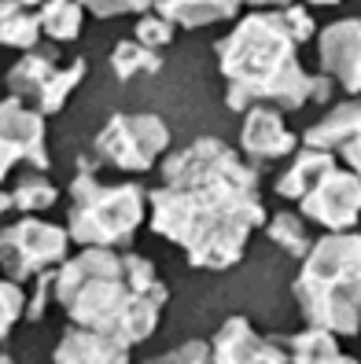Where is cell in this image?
<instances>
[{
	"label": "cell",
	"instance_id": "cell-30",
	"mask_svg": "<svg viewBox=\"0 0 361 364\" xmlns=\"http://www.w3.org/2000/svg\"><path fill=\"white\" fill-rule=\"evenodd\" d=\"M8 210H15V206H11V191H8V188H0V218H4Z\"/></svg>",
	"mask_w": 361,
	"mask_h": 364
},
{
	"label": "cell",
	"instance_id": "cell-24",
	"mask_svg": "<svg viewBox=\"0 0 361 364\" xmlns=\"http://www.w3.org/2000/svg\"><path fill=\"white\" fill-rule=\"evenodd\" d=\"M174 23H166L162 15H140L137 18V33H133V41H140V45H147V48H162V45H169L174 41Z\"/></svg>",
	"mask_w": 361,
	"mask_h": 364
},
{
	"label": "cell",
	"instance_id": "cell-10",
	"mask_svg": "<svg viewBox=\"0 0 361 364\" xmlns=\"http://www.w3.org/2000/svg\"><path fill=\"white\" fill-rule=\"evenodd\" d=\"M15 166L45 173L52 166V155H48L45 114H37L23 100L8 96V100H0V184L8 181Z\"/></svg>",
	"mask_w": 361,
	"mask_h": 364
},
{
	"label": "cell",
	"instance_id": "cell-16",
	"mask_svg": "<svg viewBox=\"0 0 361 364\" xmlns=\"http://www.w3.org/2000/svg\"><path fill=\"white\" fill-rule=\"evenodd\" d=\"M155 15H162L166 23H174L181 30H199V26H214L232 18L244 0H155Z\"/></svg>",
	"mask_w": 361,
	"mask_h": 364
},
{
	"label": "cell",
	"instance_id": "cell-9",
	"mask_svg": "<svg viewBox=\"0 0 361 364\" xmlns=\"http://www.w3.org/2000/svg\"><path fill=\"white\" fill-rule=\"evenodd\" d=\"M174 144V133L159 114H115L100 129L93 151L103 166L122 173H147Z\"/></svg>",
	"mask_w": 361,
	"mask_h": 364
},
{
	"label": "cell",
	"instance_id": "cell-14",
	"mask_svg": "<svg viewBox=\"0 0 361 364\" xmlns=\"http://www.w3.org/2000/svg\"><path fill=\"white\" fill-rule=\"evenodd\" d=\"M52 364H130V346L70 324L52 353Z\"/></svg>",
	"mask_w": 361,
	"mask_h": 364
},
{
	"label": "cell",
	"instance_id": "cell-19",
	"mask_svg": "<svg viewBox=\"0 0 361 364\" xmlns=\"http://www.w3.org/2000/svg\"><path fill=\"white\" fill-rule=\"evenodd\" d=\"M37 23L41 33H48L52 41H78L85 26V8L78 0H45L37 8Z\"/></svg>",
	"mask_w": 361,
	"mask_h": 364
},
{
	"label": "cell",
	"instance_id": "cell-12",
	"mask_svg": "<svg viewBox=\"0 0 361 364\" xmlns=\"http://www.w3.org/2000/svg\"><path fill=\"white\" fill-rule=\"evenodd\" d=\"M321 74L343 85L350 96H361V18H339L321 30L317 41Z\"/></svg>",
	"mask_w": 361,
	"mask_h": 364
},
{
	"label": "cell",
	"instance_id": "cell-22",
	"mask_svg": "<svg viewBox=\"0 0 361 364\" xmlns=\"http://www.w3.org/2000/svg\"><path fill=\"white\" fill-rule=\"evenodd\" d=\"M111 70L118 81H133L137 74H159L162 70V55L155 48L140 45V41H122L111 52Z\"/></svg>",
	"mask_w": 361,
	"mask_h": 364
},
{
	"label": "cell",
	"instance_id": "cell-5",
	"mask_svg": "<svg viewBox=\"0 0 361 364\" xmlns=\"http://www.w3.org/2000/svg\"><path fill=\"white\" fill-rule=\"evenodd\" d=\"M147 196L140 184H103L96 166L78 162L70 181V218L67 235L78 247H130L144 225Z\"/></svg>",
	"mask_w": 361,
	"mask_h": 364
},
{
	"label": "cell",
	"instance_id": "cell-28",
	"mask_svg": "<svg viewBox=\"0 0 361 364\" xmlns=\"http://www.w3.org/2000/svg\"><path fill=\"white\" fill-rule=\"evenodd\" d=\"M339 155H343V162H347L350 173L361 181V133H357L350 144H343V151H339Z\"/></svg>",
	"mask_w": 361,
	"mask_h": 364
},
{
	"label": "cell",
	"instance_id": "cell-3",
	"mask_svg": "<svg viewBox=\"0 0 361 364\" xmlns=\"http://www.w3.org/2000/svg\"><path fill=\"white\" fill-rule=\"evenodd\" d=\"M295 48L299 41L291 37L284 8L244 15L236 30L218 41L229 111L247 114L254 107H273L284 114L303 111L313 100H328L332 81L325 74H306Z\"/></svg>",
	"mask_w": 361,
	"mask_h": 364
},
{
	"label": "cell",
	"instance_id": "cell-26",
	"mask_svg": "<svg viewBox=\"0 0 361 364\" xmlns=\"http://www.w3.org/2000/svg\"><path fill=\"white\" fill-rule=\"evenodd\" d=\"M78 4L96 18H118V15H137V11L147 15V8L155 0H78Z\"/></svg>",
	"mask_w": 361,
	"mask_h": 364
},
{
	"label": "cell",
	"instance_id": "cell-4",
	"mask_svg": "<svg viewBox=\"0 0 361 364\" xmlns=\"http://www.w3.org/2000/svg\"><path fill=\"white\" fill-rule=\"evenodd\" d=\"M291 291L310 328L335 338L361 335V235L328 232L313 243Z\"/></svg>",
	"mask_w": 361,
	"mask_h": 364
},
{
	"label": "cell",
	"instance_id": "cell-1",
	"mask_svg": "<svg viewBox=\"0 0 361 364\" xmlns=\"http://www.w3.org/2000/svg\"><path fill=\"white\" fill-rule=\"evenodd\" d=\"M152 232L184 250L192 269L221 272L244 262L247 240L266 225L258 169L225 140L203 136L162 162V188L147 191Z\"/></svg>",
	"mask_w": 361,
	"mask_h": 364
},
{
	"label": "cell",
	"instance_id": "cell-27",
	"mask_svg": "<svg viewBox=\"0 0 361 364\" xmlns=\"http://www.w3.org/2000/svg\"><path fill=\"white\" fill-rule=\"evenodd\" d=\"M52 284H56V272H45V276H37V287H33V294L26 298V320L30 324H37L41 316H45V309H48V298H52Z\"/></svg>",
	"mask_w": 361,
	"mask_h": 364
},
{
	"label": "cell",
	"instance_id": "cell-21",
	"mask_svg": "<svg viewBox=\"0 0 361 364\" xmlns=\"http://www.w3.org/2000/svg\"><path fill=\"white\" fill-rule=\"evenodd\" d=\"M56 199H59V188L41 169H23L11 188V206L23 213H45L48 206H56Z\"/></svg>",
	"mask_w": 361,
	"mask_h": 364
},
{
	"label": "cell",
	"instance_id": "cell-15",
	"mask_svg": "<svg viewBox=\"0 0 361 364\" xmlns=\"http://www.w3.org/2000/svg\"><path fill=\"white\" fill-rule=\"evenodd\" d=\"M357 133H361V100H347V103H339L332 114H325L317 125H310L303 144L313 147V151L339 155L343 144H350Z\"/></svg>",
	"mask_w": 361,
	"mask_h": 364
},
{
	"label": "cell",
	"instance_id": "cell-20",
	"mask_svg": "<svg viewBox=\"0 0 361 364\" xmlns=\"http://www.w3.org/2000/svg\"><path fill=\"white\" fill-rule=\"evenodd\" d=\"M266 235H269L273 247H281L291 258H306L310 247L317 243L306 228V218H299V213H273L266 221Z\"/></svg>",
	"mask_w": 361,
	"mask_h": 364
},
{
	"label": "cell",
	"instance_id": "cell-31",
	"mask_svg": "<svg viewBox=\"0 0 361 364\" xmlns=\"http://www.w3.org/2000/svg\"><path fill=\"white\" fill-rule=\"evenodd\" d=\"M310 4H321V8H332V4H339V0H310Z\"/></svg>",
	"mask_w": 361,
	"mask_h": 364
},
{
	"label": "cell",
	"instance_id": "cell-23",
	"mask_svg": "<svg viewBox=\"0 0 361 364\" xmlns=\"http://www.w3.org/2000/svg\"><path fill=\"white\" fill-rule=\"evenodd\" d=\"M26 313V291L23 284H15V280H0V342H4L11 335V328L23 320Z\"/></svg>",
	"mask_w": 361,
	"mask_h": 364
},
{
	"label": "cell",
	"instance_id": "cell-13",
	"mask_svg": "<svg viewBox=\"0 0 361 364\" xmlns=\"http://www.w3.org/2000/svg\"><path fill=\"white\" fill-rule=\"evenodd\" d=\"M240 147H244V155L258 159V162H277V159H288L295 147H299V140H295V133L284 125L281 111H273V107H254L244 118Z\"/></svg>",
	"mask_w": 361,
	"mask_h": 364
},
{
	"label": "cell",
	"instance_id": "cell-2",
	"mask_svg": "<svg viewBox=\"0 0 361 364\" xmlns=\"http://www.w3.org/2000/svg\"><path fill=\"white\" fill-rule=\"evenodd\" d=\"M52 294L74 328L108 335L130 350L155 335L169 298L152 262L115 247H85L78 258H67L56 269Z\"/></svg>",
	"mask_w": 361,
	"mask_h": 364
},
{
	"label": "cell",
	"instance_id": "cell-32",
	"mask_svg": "<svg viewBox=\"0 0 361 364\" xmlns=\"http://www.w3.org/2000/svg\"><path fill=\"white\" fill-rule=\"evenodd\" d=\"M0 364H15V360H11V357H8L4 350H0Z\"/></svg>",
	"mask_w": 361,
	"mask_h": 364
},
{
	"label": "cell",
	"instance_id": "cell-8",
	"mask_svg": "<svg viewBox=\"0 0 361 364\" xmlns=\"http://www.w3.org/2000/svg\"><path fill=\"white\" fill-rule=\"evenodd\" d=\"M70 258V235L63 225L26 218L0 228V269L8 280L26 284L45 272H56Z\"/></svg>",
	"mask_w": 361,
	"mask_h": 364
},
{
	"label": "cell",
	"instance_id": "cell-6",
	"mask_svg": "<svg viewBox=\"0 0 361 364\" xmlns=\"http://www.w3.org/2000/svg\"><path fill=\"white\" fill-rule=\"evenodd\" d=\"M277 196L291 199L303 213L328 232H350L361 218V181L328 151H306L295 155L291 169L277 181Z\"/></svg>",
	"mask_w": 361,
	"mask_h": 364
},
{
	"label": "cell",
	"instance_id": "cell-11",
	"mask_svg": "<svg viewBox=\"0 0 361 364\" xmlns=\"http://www.w3.org/2000/svg\"><path fill=\"white\" fill-rule=\"evenodd\" d=\"M214 364H291L288 338L258 335L247 316H229L210 342Z\"/></svg>",
	"mask_w": 361,
	"mask_h": 364
},
{
	"label": "cell",
	"instance_id": "cell-25",
	"mask_svg": "<svg viewBox=\"0 0 361 364\" xmlns=\"http://www.w3.org/2000/svg\"><path fill=\"white\" fill-rule=\"evenodd\" d=\"M147 364H214V357H210V342L188 338V342H181L177 350L159 353V357H152Z\"/></svg>",
	"mask_w": 361,
	"mask_h": 364
},
{
	"label": "cell",
	"instance_id": "cell-18",
	"mask_svg": "<svg viewBox=\"0 0 361 364\" xmlns=\"http://www.w3.org/2000/svg\"><path fill=\"white\" fill-rule=\"evenodd\" d=\"M288 353H291V364H361L347 353H339L335 335L317 331V328H306L303 335H295L288 342Z\"/></svg>",
	"mask_w": 361,
	"mask_h": 364
},
{
	"label": "cell",
	"instance_id": "cell-29",
	"mask_svg": "<svg viewBox=\"0 0 361 364\" xmlns=\"http://www.w3.org/2000/svg\"><path fill=\"white\" fill-rule=\"evenodd\" d=\"M244 4H251V8H258V11H269V8H288L291 0H244Z\"/></svg>",
	"mask_w": 361,
	"mask_h": 364
},
{
	"label": "cell",
	"instance_id": "cell-17",
	"mask_svg": "<svg viewBox=\"0 0 361 364\" xmlns=\"http://www.w3.org/2000/svg\"><path fill=\"white\" fill-rule=\"evenodd\" d=\"M0 45L19 48V52H33L41 45L37 11H30L19 0H0Z\"/></svg>",
	"mask_w": 361,
	"mask_h": 364
},
{
	"label": "cell",
	"instance_id": "cell-7",
	"mask_svg": "<svg viewBox=\"0 0 361 364\" xmlns=\"http://www.w3.org/2000/svg\"><path fill=\"white\" fill-rule=\"evenodd\" d=\"M85 74H89V59L78 55L70 63H59L56 48H33L23 52V59L8 70V92L48 118L67 107L70 92L85 81Z\"/></svg>",
	"mask_w": 361,
	"mask_h": 364
}]
</instances>
